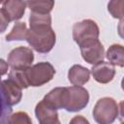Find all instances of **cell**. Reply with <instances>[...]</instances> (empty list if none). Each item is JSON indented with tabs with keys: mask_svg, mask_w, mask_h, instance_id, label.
Masks as SVG:
<instances>
[{
	"mask_svg": "<svg viewBox=\"0 0 124 124\" xmlns=\"http://www.w3.org/2000/svg\"><path fill=\"white\" fill-rule=\"evenodd\" d=\"M34 53L31 48L18 46L12 49L8 55V65L13 71H25L32 66Z\"/></svg>",
	"mask_w": 124,
	"mask_h": 124,
	"instance_id": "5",
	"label": "cell"
},
{
	"mask_svg": "<svg viewBox=\"0 0 124 124\" xmlns=\"http://www.w3.org/2000/svg\"><path fill=\"white\" fill-rule=\"evenodd\" d=\"M69 124H90L89 121L82 115H76L74 116L71 120Z\"/></svg>",
	"mask_w": 124,
	"mask_h": 124,
	"instance_id": "22",
	"label": "cell"
},
{
	"mask_svg": "<svg viewBox=\"0 0 124 124\" xmlns=\"http://www.w3.org/2000/svg\"><path fill=\"white\" fill-rule=\"evenodd\" d=\"M90 78V71L78 64L73 65L68 71V79L75 86L85 84Z\"/></svg>",
	"mask_w": 124,
	"mask_h": 124,
	"instance_id": "13",
	"label": "cell"
},
{
	"mask_svg": "<svg viewBox=\"0 0 124 124\" xmlns=\"http://www.w3.org/2000/svg\"><path fill=\"white\" fill-rule=\"evenodd\" d=\"M2 86L6 101L10 107L17 105L22 98V89L13 79L7 78L2 80Z\"/></svg>",
	"mask_w": 124,
	"mask_h": 124,
	"instance_id": "11",
	"label": "cell"
},
{
	"mask_svg": "<svg viewBox=\"0 0 124 124\" xmlns=\"http://www.w3.org/2000/svg\"><path fill=\"white\" fill-rule=\"evenodd\" d=\"M123 7L124 1L123 0H114L109 1L108 4V11L114 18H118L122 21L123 19Z\"/></svg>",
	"mask_w": 124,
	"mask_h": 124,
	"instance_id": "18",
	"label": "cell"
},
{
	"mask_svg": "<svg viewBox=\"0 0 124 124\" xmlns=\"http://www.w3.org/2000/svg\"><path fill=\"white\" fill-rule=\"evenodd\" d=\"M90 73L97 82L106 84L113 79L115 76V69L114 66L111 65L109 62L101 61L93 65Z\"/></svg>",
	"mask_w": 124,
	"mask_h": 124,
	"instance_id": "8",
	"label": "cell"
},
{
	"mask_svg": "<svg viewBox=\"0 0 124 124\" xmlns=\"http://www.w3.org/2000/svg\"><path fill=\"white\" fill-rule=\"evenodd\" d=\"M8 124H32V120L25 111H16L10 116Z\"/></svg>",
	"mask_w": 124,
	"mask_h": 124,
	"instance_id": "19",
	"label": "cell"
},
{
	"mask_svg": "<svg viewBox=\"0 0 124 124\" xmlns=\"http://www.w3.org/2000/svg\"><path fill=\"white\" fill-rule=\"evenodd\" d=\"M105 56L111 65L118 66L121 68L124 66V48L122 45L120 44L111 45L108 48Z\"/></svg>",
	"mask_w": 124,
	"mask_h": 124,
	"instance_id": "14",
	"label": "cell"
},
{
	"mask_svg": "<svg viewBox=\"0 0 124 124\" xmlns=\"http://www.w3.org/2000/svg\"><path fill=\"white\" fill-rule=\"evenodd\" d=\"M118 105L110 97L99 99L93 108V117L98 124H112L118 117Z\"/></svg>",
	"mask_w": 124,
	"mask_h": 124,
	"instance_id": "3",
	"label": "cell"
},
{
	"mask_svg": "<svg viewBox=\"0 0 124 124\" xmlns=\"http://www.w3.org/2000/svg\"><path fill=\"white\" fill-rule=\"evenodd\" d=\"M80 53L85 62L91 65H95L105 58V48L103 44L97 40H89L79 45Z\"/></svg>",
	"mask_w": 124,
	"mask_h": 124,
	"instance_id": "7",
	"label": "cell"
},
{
	"mask_svg": "<svg viewBox=\"0 0 124 124\" xmlns=\"http://www.w3.org/2000/svg\"><path fill=\"white\" fill-rule=\"evenodd\" d=\"M27 34V26L25 22H16L11 32L6 36L7 42H13V41H23L26 39Z\"/></svg>",
	"mask_w": 124,
	"mask_h": 124,
	"instance_id": "16",
	"label": "cell"
},
{
	"mask_svg": "<svg viewBox=\"0 0 124 124\" xmlns=\"http://www.w3.org/2000/svg\"><path fill=\"white\" fill-rule=\"evenodd\" d=\"M35 114L40 124H55L60 122L57 110L49 107L43 100L36 105Z\"/></svg>",
	"mask_w": 124,
	"mask_h": 124,
	"instance_id": "10",
	"label": "cell"
},
{
	"mask_svg": "<svg viewBox=\"0 0 124 124\" xmlns=\"http://www.w3.org/2000/svg\"><path fill=\"white\" fill-rule=\"evenodd\" d=\"M28 45L39 53L49 52L56 42V34L49 24H33L27 29Z\"/></svg>",
	"mask_w": 124,
	"mask_h": 124,
	"instance_id": "1",
	"label": "cell"
},
{
	"mask_svg": "<svg viewBox=\"0 0 124 124\" xmlns=\"http://www.w3.org/2000/svg\"><path fill=\"white\" fill-rule=\"evenodd\" d=\"M99 26L92 19H83L73 26V39L78 46L89 40L99 39Z\"/></svg>",
	"mask_w": 124,
	"mask_h": 124,
	"instance_id": "4",
	"label": "cell"
},
{
	"mask_svg": "<svg viewBox=\"0 0 124 124\" xmlns=\"http://www.w3.org/2000/svg\"><path fill=\"white\" fill-rule=\"evenodd\" d=\"M8 69H9L8 63L4 59L0 58V77L6 75L8 73Z\"/></svg>",
	"mask_w": 124,
	"mask_h": 124,
	"instance_id": "23",
	"label": "cell"
},
{
	"mask_svg": "<svg viewBox=\"0 0 124 124\" xmlns=\"http://www.w3.org/2000/svg\"><path fill=\"white\" fill-rule=\"evenodd\" d=\"M68 88V101L65 109L77 112L84 108L89 102V93L82 86H70Z\"/></svg>",
	"mask_w": 124,
	"mask_h": 124,
	"instance_id": "6",
	"label": "cell"
},
{
	"mask_svg": "<svg viewBox=\"0 0 124 124\" xmlns=\"http://www.w3.org/2000/svg\"><path fill=\"white\" fill-rule=\"evenodd\" d=\"M43 101L54 109L65 108L68 101V88L55 87L51 89L43 99Z\"/></svg>",
	"mask_w": 124,
	"mask_h": 124,
	"instance_id": "9",
	"label": "cell"
},
{
	"mask_svg": "<svg viewBox=\"0 0 124 124\" xmlns=\"http://www.w3.org/2000/svg\"><path fill=\"white\" fill-rule=\"evenodd\" d=\"M26 8V1H19V0H7L3 2L2 9L7 15L10 22L16 21L20 19Z\"/></svg>",
	"mask_w": 124,
	"mask_h": 124,
	"instance_id": "12",
	"label": "cell"
},
{
	"mask_svg": "<svg viewBox=\"0 0 124 124\" xmlns=\"http://www.w3.org/2000/svg\"><path fill=\"white\" fill-rule=\"evenodd\" d=\"M12 111V107H10L6 101L2 80L0 79V124H8Z\"/></svg>",
	"mask_w": 124,
	"mask_h": 124,
	"instance_id": "17",
	"label": "cell"
},
{
	"mask_svg": "<svg viewBox=\"0 0 124 124\" xmlns=\"http://www.w3.org/2000/svg\"><path fill=\"white\" fill-rule=\"evenodd\" d=\"M29 24H49L51 25V16L50 15H43V14H35L31 13L29 16Z\"/></svg>",
	"mask_w": 124,
	"mask_h": 124,
	"instance_id": "20",
	"label": "cell"
},
{
	"mask_svg": "<svg viewBox=\"0 0 124 124\" xmlns=\"http://www.w3.org/2000/svg\"><path fill=\"white\" fill-rule=\"evenodd\" d=\"M21 72L28 87L42 86L50 81L55 75V69L49 62H39Z\"/></svg>",
	"mask_w": 124,
	"mask_h": 124,
	"instance_id": "2",
	"label": "cell"
},
{
	"mask_svg": "<svg viewBox=\"0 0 124 124\" xmlns=\"http://www.w3.org/2000/svg\"><path fill=\"white\" fill-rule=\"evenodd\" d=\"M9 23H10V20L7 15L3 11V9H0V33H3L4 31H6Z\"/></svg>",
	"mask_w": 124,
	"mask_h": 124,
	"instance_id": "21",
	"label": "cell"
},
{
	"mask_svg": "<svg viewBox=\"0 0 124 124\" xmlns=\"http://www.w3.org/2000/svg\"><path fill=\"white\" fill-rule=\"evenodd\" d=\"M26 7L29 8L31 13L48 15L54 7V1H52V0L26 1Z\"/></svg>",
	"mask_w": 124,
	"mask_h": 124,
	"instance_id": "15",
	"label": "cell"
}]
</instances>
